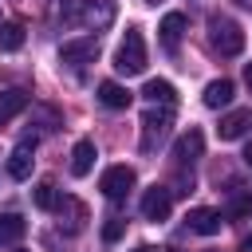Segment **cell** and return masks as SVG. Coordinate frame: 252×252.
<instances>
[{
    "label": "cell",
    "instance_id": "6da1fadb",
    "mask_svg": "<svg viewBox=\"0 0 252 252\" xmlns=\"http://www.w3.org/2000/svg\"><path fill=\"white\" fill-rule=\"evenodd\" d=\"M63 24H87V28H106L114 20V4L110 0H63L59 8Z\"/></svg>",
    "mask_w": 252,
    "mask_h": 252
},
{
    "label": "cell",
    "instance_id": "7a4b0ae2",
    "mask_svg": "<svg viewBox=\"0 0 252 252\" xmlns=\"http://www.w3.org/2000/svg\"><path fill=\"white\" fill-rule=\"evenodd\" d=\"M114 71L118 75H142L146 71V39L138 28H126V35L114 51Z\"/></svg>",
    "mask_w": 252,
    "mask_h": 252
},
{
    "label": "cell",
    "instance_id": "3957f363",
    "mask_svg": "<svg viewBox=\"0 0 252 252\" xmlns=\"http://www.w3.org/2000/svg\"><path fill=\"white\" fill-rule=\"evenodd\" d=\"M209 47L220 55H240V47H244L240 24H232L228 16H209Z\"/></svg>",
    "mask_w": 252,
    "mask_h": 252
},
{
    "label": "cell",
    "instance_id": "277c9868",
    "mask_svg": "<svg viewBox=\"0 0 252 252\" xmlns=\"http://www.w3.org/2000/svg\"><path fill=\"white\" fill-rule=\"evenodd\" d=\"M94 55H98V39L94 35H83V39H67L63 47H59V63H67V67H87V63H94Z\"/></svg>",
    "mask_w": 252,
    "mask_h": 252
},
{
    "label": "cell",
    "instance_id": "5b68a950",
    "mask_svg": "<svg viewBox=\"0 0 252 252\" xmlns=\"http://www.w3.org/2000/svg\"><path fill=\"white\" fill-rule=\"evenodd\" d=\"M98 189H102L110 201H122V197L134 189V169H130V165H110V169L102 173Z\"/></svg>",
    "mask_w": 252,
    "mask_h": 252
},
{
    "label": "cell",
    "instance_id": "8992f818",
    "mask_svg": "<svg viewBox=\"0 0 252 252\" xmlns=\"http://www.w3.org/2000/svg\"><path fill=\"white\" fill-rule=\"evenodd\" d=\"M169 209H173V197H169V189L165 185H150L146 193H142V217L146 220H165L169 217Z\"/></svg>",
    "mask_w": 252,
    "mask_h": 252
},
{
    "label": "cell",
    "instance_id": "52a82bcc",
    "mask_svg": "<svg viewBox=\"0 0 252 252\" xmlns=\"http://www.w3.org/2000/svg\"><path fill=\"white\" fill-rule=\"evenodd\" d=\"M169 130V106L165 110H146L142 114V150H154V142H161Z\"/></svg>",
    "mask_w": 252,
    "mask_h": 252
},
{
    "label": "cell",
    "instance_id": "ba28073f",
    "mask_svg": "<svg viewBox=\"0 0 252 252\" xmlns=\"http://www.w3.org/2000/svg\"><path fill=\"white\" fill-rule=\"evenodd\" d=\"M201 154H205V134H201V130H185V134L173 142V161H177V165H193Z\"/></svg>",
    "mask_w": 252,
    "mask_h": 252
},
{
    "label": "cell",
    "instance_id": "9c48e42d",
    "mask_svg": "<svg viewBox=\"0 0 252 252\" xmlns=\"http://www.w3.org/2000/svg\"><path fill=\"white\" fill-rule=\"evenodd\" d=\"M32 150H35V142H20V146L8 154V177H12V181H28V177H32V165H35Z\"/></svg>",
    "mask_w": 252,
    "mask_h": 252
},
{
    "label": "cell",
    "instance_id": "30bf717a",
    "mask_svg": "<svg viewBox=\"0 0 252 252\" xmlns=\"http://www.w3.org/2000/svg\"><path fill=\"white\" fill-rule=\"evenodd\" d=\"M185 224H189V232H201V236H213V232H220V213L217 209H189V217H185Z\"/></svg>",
    "mask_w": 252,
    "mask_h": 252
},
{
    "label": "cell",
    "instance_id": "8fae6325",
    "mask_svg": "<svg viewBox=\"0 0 252 252\" xmlns=\"http://www.w3.org/2000/svg\"><path fill=\"white\" fill-rule=\"evenodd\" d=\"M94 158H98V150H94L91 138L75 142V150H71V173H75V177H87V173L94 169Z\"/></svg>",
    "mask_w": 252,
    "mask_h": 252
},
{
    "label": "cell",
    "instance_id": "7c38bea8",
    "mask_svg": "<svg viewBox=\"0 0 252 252\" xmlns=\"http://www.w3.org/2000/svg\"><path fill=\"white\" fill-rule=\"evenodd\" d=\"M248 126H252V110H232V114H224V118H220L217 134H220L224 142H232V138H240Z\"/></svg>",
    "mask_w": 252,
    "mask_h": 252
},
{
    "label": "cell",
    "instance_id": "4fadbf2b",
    "mask_svg": "<svg viewBox=\"0 0 252 252\" xmlns=\"http://www.w3.org/2000/svg\"><path fill=\"white\" fill-rule=\"evenodd\" d=\"M28 106V91H20V87H12V91H0V126H8L20 110Z\"/></svg>",
    "mask_w": 252,
    "mask_h": 252
},
{
    "label": "cell",
    "instance_id": "5bb4252c",
    "mask_svg": "<svg viewBox=\"0 0 252 252\" xmlns=\"http://www.w3.org/2000/svg\"><path fill=\"white\" fill-rule=\"evenodd\" d=\"M232 102V83L228 79H213L209 87H205V106L209 110H220V106H228Z\"/></svg>",
    "mask_w": 252,
    "mask_h": 252
},
{
    "label": "cell",
    "instance_id": "9a60e30c",
    "mask_svg": "<svg viewBox=\"0 0 252 252\" xmlns=\"http://www.w3.org/2000/svg\"><path fill=\"white\" fill-rule=\"evenodd\" d=\"M24 217L20 213H0V244H20L24 240Z\"/></svg>",
    "mask_w": 252,
    "mask_h": 252
},
{
    "label": "cell",
    "instance_id": "2e32d148",
    "mask_svg": "<svg viewBox=\"0 0 252 252\" xmlns=\"http://www.w3.org/2000/svg\"><path fill=\"white\" fill-rule=\"evenodd\" d=\"M158 32H161V43L173 51V47L181 43V32H185V16H181V12H169V16L161 20V28H158Z\"/></svg>",
    "mask_w": 252,
    "mask_h": 252
},
{
    "label": "cell",
    "instance_id": "e0dca14e",
    "mask_svg": "<svg viewBox=\"0 0 252 252\" xmlns=\"http://www.w3.org/2000/svg\"><path fill=\"white\" fill-rule=\"evenodd\" d=\"M98 102L110 106V110H126V106H130V91L118 87V83H102V87H98Z\"/></svg>",
    "mask_w": 252,
    "mask_h": 252
},
{
    "label": "cell",
    "instance_id": "ac0fdd59",
    "mask_svg": "<svg viewBox=\"0 0 252 252\" xmlns=\"http://www.w3.org/2000/svg\"><path fill=\"white\" fill-rule=\"evenodd\" d=\"M142 94H146L150 102H161V106H173V102H177V91H173V83H165V79H150Z\"/></svg>",
    "mask_w": 252,
    "mask_h": 252
},
{
    "label": "cell",
    "instance_id": "d6986e66",
    "mask_svg": "<svg viewBox=\"0 0 252 252\" xmlns=\"http://www.w3.org/2000/svg\"><path fill=\"white\" fill-rule=\"evenodd\" d=\"M32 201H35V209H43V213H55L63 197H59V189H55L51 181H39V185L32 189Z\"/></svg>",
    "mask_w": 252,
    "mask_h": 252
},
{
    "label": "cell",
    "instance_id": "ffe728a7",
    "mask_svg": "<svg viewBox=\"0 0 252 252\" xmlns=\"http://www.w3.org/2000/svg\"><path fill=\"white\" fill-rule=\"evenodd\" d=\"M24 47V28L20 24H0V51H20Z\"/></svg>",
    "mask_w": 252,
    "mask_h": 252
},
{
    "label": "cell",
    "instance_id": "44dd1931",
    "mask_svg": "<svg viewBox=\"0 0 252 252\" xmlns=\"http://www.w3.org/2000/svg\"><path fill=\"white\" fill-rule=\"evenodd\" d=\"M228 217H252V189L232 193V201H228Z\"/></svg>",
    "mask_w": 252,
    "mask_h": 252
},
{
    "label": "cell",
    "instance_id": "7402d4cb",
    "mask_svg": "<svg viewBox=\"0 0 252 252\" xmlns=\"http://www.w3.org/2000/svg\"><path fill=\"white\" fill-rule=\"evenodd\" d=\"M122 232H126V220H122V217H106V224H102V240L114 244Z\"/></svg>",
    "mask_w": 252,
    "mask_h": 252
},
{
    "label": "cell",
    "instance_id": "603a6c76",
    "mask_svg": "<svg viewBox=\"0 0 252 252\" xmlns=\"http://www.w3.org/2000/svg\"><path fill=\"white\" fill-rule=\"evenodd\" d=\"M244 83H248V91H252V63H244Z\"/></svg>",
    "mask_w": 252,
    "mask_h": 252
},
{
    "label": "cell",
    "instance_id": "cb8c5ba5",
    "mask_svg": "<svg viewBox=\"0 0 252 252\" xmlns=\"http://www.w3.org/2000/svg\"><path fill=\"white\" fill-rule=\"evenodd\" d=\"M134 252H169V248H150V244H142V248H134Z\"/></svg>",
    "mask_w": 252,
    "mask_h": 252
},
{
    "label": "cell",
    "instance_id": "d4e9b609",
    "mask_svg": "<svg viewBox=\"0 0 252 252\" xmlns=\"http://www.w3.org/2000/svg\"><path fill=\"white\" fill-rule=\"evenodd\" d=\"M244 165H248V169H252V146H248V150H244Z\"/></svg>",
    "mask_w": 252,
    "mask_h": 252
},
{
    "label": "cell",
    "instance_id": "484cf974",
    "mask_svg": "<svg viewBox=\"0 0 252 252\" xmlns=\"http://www.w3.org/2000/svg\"><path fill=\"white\" fill-rule=\"evenodd\" d=\"M244 252H252V236H244Z\"/></svg>",
    "mask_w": 252,
    "mask_h": 252
},
{
    "label": "cell",
    "instance_id": "4316f807",
    "mask_svg": "<svg viewBox=\"0 0 252 252\" xmlns=\"http://www.w3.org/2000/svg\"><path fill=\"white\" fill-rule=\"evenodd\" d=\"M150 4H158V0H150Z\"/></svg>",
    "mask_w": 252,
    "mask_h": 252
}]
</instances>
